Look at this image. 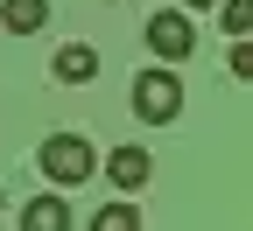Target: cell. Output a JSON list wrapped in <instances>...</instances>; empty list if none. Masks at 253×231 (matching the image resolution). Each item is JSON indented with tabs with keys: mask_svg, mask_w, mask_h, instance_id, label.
Instances as JSON below:
<instances>
[{
	"mask_svg": "<svg viewBox=\"0 0 253 231\" xmlns=\"http://www.w3.org/2000/svg\"><path fill=\"white\" fill-rule=\"evenodd\" d=\"M21 231H71V203H63V189L28 196V203H21Z\"/></svg>",
	"mask_w": 253,
	"mask_h": 231,
	"instance_id": "8992f818",
	"label": "cell"
},
{
	"mask_svg": "<svg viewBox=\"0 0 253 231\" xmlns=\"http://www.w3.org/2000/svg\"><path fill=\"white\" fill-rule=\"evenodd\" d=\"M49 77L56 84H91V77H99V49H91V42H63L49 56Z\"/></svg>",
	"mask_w": 253,
	"mask_h": 231,
	"instance_id": "5b68a950",
	"label": "cell"
},
{
	"mask_svg": "<svg viewBox=\"0 0 253 231\" xmlns=\"http://www.w3.org/2000/svg\"><path fill=\"white\" fill-rule=\"evenodd\" d=\"M183 7H218V0H183Z\"/></svg>",
	"mask_w": 253,
	"mask_h": 231,
	"instance_id": "8fae6325",
	"label": "cell"
},
{
	"mask_svg": "<svg viewBox=\"0 0 253 231\" xmlns=\"http://www.w3.org/2000/svg\"><path fill=\"white\" fill-rule=\"evenodd\" d=\"M91 231H141V210H134V203L120 196V203H106L99 217H91Z\"/></svg>",
	"mask_w": 253,
	"mask_h": 231,
	"instance_id": "ba28073f",
	"label": "cell"
},
{
	"mask_svg": "<svg viewBox=\"0 0 253 231\" xmlns=\"http://www.w3.org/2000/svg\"><path fill=\"white\" fill-rule=\"evenodd\" d=\"M99 168H106V182H113L120 196H134V189H148V175H155V154H148V147H113V154H99Z\"/></svg>",
	"mask_w": 253,
	"mask_h": 231,
	"instance_id": "277c9868",
	"label": "cell"
},
{
	"mask_svg": "<svg viewBox=\"0 0 253 231\" xmlns=\"http://www.w3.org/2000/svg\"><path fill=\"white\" fill-rule=\"evenodd\" d=\"M148 49H155V63H169V70L190 63L197 56V21H190L183 7H155L148 14Z\"/></svg>",
	"mask_w": 253,
	"mask_h": 231,
	"instance_id": "3957f363",
	"label": "cell"
},
{
	"mask_svg": "<svg viewBox=\"0 0 253 231\" xmlns=\"http://www.w3.org/2000/svg\"><path fill=\"white\" fill-rule=\"evenodd\" d=\"M49 21V0H0V28L7 35H36Z\"/></svg>",
	"mask_w": 253,
	"mask_h": 231,
	"instance_id": "52a82bcc",
	"label": "cell"
},
{
	"mask_svg": "<svg viewBox=\"0 0 253 231\" xmlns=\"http://www.w3.org/2000/svg\"><path fill=\"white\" fill-rule=\"evenodd\" d=\"M0 203H7V196H0Z\"/></svg>",
	"mask_w": 253,
	"mask_h": 231,
	"instance_id": "7c38bea8",
	"label": "cell"
},
{
	"mask_svg": "<svg viewBox=\"0 0 253 231\" xmlns=\"http://www.w3.org/2000/svg\"><path fill=\"white\" fill-rule=\"evenodd\" d=\"M134 112L148 126H176L183 119V77L169 70V63H148V70L134 77Z\"/></svg>",
	"mask_w": 253,
	"mask_h": 231,
	"instance_id": "7a4b0ae2",
	"label": "cell"
},
{
	"mask_svg": "<svg viewBox=\"0 0 253 231\" xmlns=\"http://www.w3.org/2000/svg\"><path fill=\"white\" fill-rule=\"evenodd\" d=\"M36 168L49 175V189H78V182L99 175V147H91L84 133H49L36 147Z\"/></svg>",
	"mask_w": 253,
	"mask_h": 231,
	"instance_id": "6da1fadb",
	"label": "cell"
},
{
	"mask_svg": "<svg viewBox=\"0 0 253 231\" xmlns=\"http://www.w3.org/2000/svg\"><path fill=\"white\" fill-rule=\"evenodd\" d=\"M218 21H225V28H232V42H239L246 28H253V0H225V7H218Z\"/></svg>",
	"mask_w": 253,
	"mask_h": 231,
	"instance_id": "9c48e42d",
	"label": "cell"
},
{
	"mask_svg": "<svg viewBox=\"0 0 253 231\" xmlns=\"http://www.w3.org/2000/svg\"><path fill=\"white\" fill-rule=\"evenodd\" d=\"M225 63H232V77H253V42H246V35H239V42H232V56H225Z\"/></svg>",
	"mask_w": 253,
	"mask_h": 231,
	"instance_id": "30bf717a",
	"label": "cell"
}]
</instances>
